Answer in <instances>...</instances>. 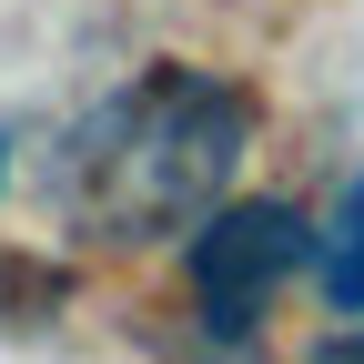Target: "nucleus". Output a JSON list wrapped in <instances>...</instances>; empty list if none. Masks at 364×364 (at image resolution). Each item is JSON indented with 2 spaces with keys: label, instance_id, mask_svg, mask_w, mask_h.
<instances>
[{
  "label": "nucleus",
  "instance_id": "nucleus-2",
  "mask_svg": "<svg viewBox=\"0 0 364 364\" xmlns=\"http://www.w3.org/2000/svg\"><path fill=\"white\" fill-rule=\"evenodd\" d=\"M193 294H203V314L223 334H253V314L273 304V284L304 263V223H294V203H233V213H203L193 223Z\"/></svg>",
  "mask_w": 364,
  "mask_h": 364
},
{
  "label": "nucleus",
  "instance_id": "nucleus-4",
  "mask_svg": "<svg viewBox=\"0 0 364 364\" xmlns=\"http://www.w3.org/2000/svg\"><path fill=\"white\" fill-rule=\"evenodd\" d=\"M334 354H364V334H334Z\"/></svg>",
  "mask_w": 364,
  "mask_h": 364
},
{
  "label": "nucleus",
  "instance_id": "nucleus-3",
  "mask_svg": "<svg viewBox=\"0 0 364 364\" xmlns=\"http://www.w3.org/2000/svg\"><path fill=\"white\" fill-rule=\"evenodd\" d=\"M314 263H324L334 314H364V182L334 203V223H324V233H314Z\"/></svg>",
  "mask_w": 364,
  "mask_h": 364
},
{
  "label": "nucleus",
  "instance_id": "nucleus-1",
  "mask_svg": "<svg viewBox=\"0 0 364 364\" xmlns=\"http://www.w3.org/2000/svg\"><path fill=\"white\" fill-rule=\"evenodd\" d=\"M253 142V112L243 91H223L213 71H152L112 91L102 112L71 132L61 152V203L81 233L102 243H162V233H193V223L223 203V182H233Z\"/></svg>",
  "mask_w": 364,
  "mask_h": 364
}]
</instances>
